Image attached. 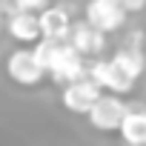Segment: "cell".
Returning <instances> with one entry per match:
<instances>
[{
  "instance_id": "obj_1",
  "label": "cell",
  "mask_w": 146,
  "mask_h": 146,
  "mask_svg": "<svg viewBox=\"0 0 146 146\" xmlns=\"http://www.w3.org/2000/svg\"><path fill=\"white\" fill-rule=\"evenodd\" d=\"M126 100H120V95L109 92V95H100L95 100V106L89 109V123L98 129V132H117L120 123H123V115H126Z\"/></svg>"
},
{
  "instance_id": "obj_2",
  "label": "cell",
  "mask_w": 146,
  "mask_h": 146,
  "mask_svg": "<svg viewBox=\"0 0 146 146\" xmlns=\"http://www.w3.org/2000/svg\"><path fill=\"white\" fill-rule=\"evenodd\" d=\"M6 72H9V78H12L17 86H37V83L46 78V69H43V63L37 60L35 49H32V52H29V49L12 52L9 60H6Z\"/></svg>"
},
{
  "instance_id": "obj_3",
  "label": "cell",
  "mask_w": 146,
  "mask_h": 146,
  "mask_svg": "<svg viewBox=\"0 0 146 146\" xmlns=\"http://www.w3.org/2000/svg\"><path fill=\"white\" fill-rule=\"evenodd\" d=\"M89 78H92L100 89L115 92V95H126V92H132V86H135V78L126 75L115 60H95V63L89 66Z\"/></svg>"
},
{
  "instance_id": "obj_4",
  "label": "cell",
  "mask_w": 146,
  "mask_h": 146,
  "mask_svg": "<svg viewBox=\"0 0 146 146\" xmlns=\"http://www.w3.org/2000/svg\"><path fill=\"white\" fill-rule=\"evenodd\" d=\"M98 98H100V86L89 75H83V78L63 86V106L69 112H75V115H89V109L95 106Z\"/></svg>"
},
{
  "instance_id": "obj_5",
  "label": "cell",
  "mask_w": 146,
  "mask_h": 146,
  "mask_svg": "<svg viewBox=\"0 0 146 146\" xmlns=\"http://www.w3.org/2000/svg\"><path fill=\"white\" fill-rule=\"evenodd\" d=\"M46 75H52V80H54V83L66 86V83H72V80H78V78L89 75V69L83 66V54H80L75 46H72L69 40H66V46L60 49V54L54 57V63L49 66Z\"/></svg>"
},
{
  "instance_id": "obj_6",
  "label": "cell",
  "mask_w": 146,
  "mask_h": 146,
  "mask_svg": "<svg viewBox=\"0 0 146 146\" xmlns=\"http://www.w3.org/2000/svg\"><path fill=\"white\" fill-rule=\"evenodd\" d=\"M126 9L120 0H89L86 3V20L103 32H115L126 23Z\"/></svg>"
},
{
  "instance_id": "obj_7",
  "label": "cell",
  "mask_w": 146,
  "mask_h": 146,
  "mask_svg": "<svg viewBox=\"0 0 146 146\" xmlns=\"http://www.w3.org/2000/svg\"><path fill=\"white\" fill-rule=\"evenodd\" d=\"M69 43L75 46L80 54H100L106 49V32L98 29V26H92L89 20H80V23H72Z\"/></svg>"
},
{
  "instance_id": "obj_8",
  "label": "cell",
  "mask_w": 146,
  "mask_h": 146,
  "mask_svg": "<svg viewBox=\"0 0 146 146\" xmlns=\"http://www.w3.org/2000/svg\"><path fill=\"white\" fill-rule=\"evenodd\" d=\"M6 32H9L17 43H37V40L43 37L37 12H20V9H15V12L9 15Z\"/></svg>"
},
{
  "instance_id": "obj_9",
  "label": "cell",
  "mask_w": 146,
  "mask_h": 146,
  "mask_svg": "<svg viewBox=\"0 0 146 146\" xmlns=\"http://www.w3.org/2000/svg\"><path fill=\"white\" fill-rule=\"evenodd\" d=\"M40 17V32L43 37H69V29H72V20H69V12L63 6H46L43 12H37Z\"/></svg>"
},
{
  "instance_id": "obj_10",
  "label": "cell",
  "mask_w": 146,
  "mask_h": 146,
  "mask_svg": "<svg viewBox=\"0 0 146 146\" xmlns=\"http://www.w3.org/2000/svg\"><path fill=\"white\" fill-rule=\"evenodd\" d=\"M120 135L132 146H146V109H126Z\"/></svg>"
},
{
  "instance_id": "obj_11",
  "label": "cell",
  "mask_w": 146,
  "mask_h": 146,
  "mask_svg": "<svg viewBox=\"0 0 146 146\" xmlns=\"http://www.w3.org/2000/svg\"><path fill=\"white\" fill-rule=\"evenodd\" d=\"M123 72H126V75H132L135 80L140 78V72L146 69V60H143V54H140V49H135V46H123L115 57H112Z\"/></svg>"
},
{
  "instance_id": "obj_12",
  "label": "cell",
  "mask_w": 146,
  "mask_h": 146,
  "mask_svg": "<svg viewBox=\"0 0 146 146\" xmlns=\"http://www.w3.org/2000/svg\"><path fill=\"white\" fill-rule=\"evenodd\" d=\"M46 6H49V0H15V9H20V12H43Z\"/></svg>"
},
{
  "instance_id": "obj_13",
  "label": "cell",
  "mask_w": 146,
  "mask_h": 146,
  "mask_svg": "<svg viewBox=\"0 0 146 146\" xmlns=\"http://www.w3.org/2000/svg\"><path fill=\"white\" fill-rule=\"evenodd\" d=\"M120 3H123L126 12H140V9H146V0H120Z\"/></svg>"
},
{
  "instance_id": "obj_14",
  "label": "cell",
  "mask_w": 146,
  "mask_h": 146,
  "mask_svg": "<svg viewBox=\"0 0 146 146\" xmlns=\"http://www.w3.org/2000/svg\"><path fill=\"white\" fill-rule=\"evenodd\" d=\"M126 46H135V49H140V46H143V35H140V32H135V35H129V40H126Z\"/></svg>"
},
{
  "instance_id": "obj_15",
  "label": "cell",
  "mask_w": 146,
  "mask_h": 146,
  "mask_svg": "<svg viewBox=\"0 0 146 146\" xmlns=\"http://www.w3.org/2000/svg\"><path fill=\"white\" fill-rule=\"evenodd\" d=\"M0 9H9V12H12V9H15V0H0Z\"/></svg>"
},
{
  "instance_id": "obj_16",
  "label": "cell",
  "mask_w": 146,
  "mask_h": 146,
  "mask_svg": "<svg viewBox=\"0 0 146 146\" xmlns=\"http://www.w3.org/2000/svg\"><path fill=\"white\" fill-rule=\"evenodd\" d=\"M0 32H3V15H0Z\"/></svg>"
}]
</instances>
